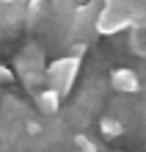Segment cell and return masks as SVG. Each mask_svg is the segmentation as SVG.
Masks as SVG:
<instances>
[{
    "mask_svg": "<svg viewBox=\"0 0 146 152\" xmlns=\"http://www.w3.org/2000/svg\"><path fill=\"white\" fill-rule=\"evenodd\" d=\"M0 3H14V0H0Z\"/></svg>",
    "mask_w": 146,
    "mask_h": 152,
    "instance_id": "9c48e42d",
    "label": "cell"
},
{
    "mask_svg": "<svg viewBox=\"0 0 146 152\" xmlns=\"http://www.w3.org/2000/svg\"><path fill=\"white\" fill-rule=\"evenodd\" d=\"M110 83L116 91H121V94H135V91H141V77L135 69H127V66H118L110 72Z\"/></svg>",
    "mask_w": 146,
    "mask_h": 152,
    "instance_id": "7a4b0ae2",
    "label": "cell"
},
{
    "mask_svg": "<svg viewBox=\"0 0 146 152\" xmlns=\"http://www.w3.org/2000/svg\"><path fill=\"white\" fill-rule=\"evenodd\" d=\"M36 108H39L44 116H52V113H58L61 108V94L55 91V88H44V91H36Z\"/></svg>",
    "mask_w": 146,
    "mask_h": 152,
    "instance_id": "3957f363",
    "label": "cell"
},
{
    "mask_svg": "<svg viewBox=\"0 0 146 152\" xmlns=\"http://www.w3.org/2000/svg\"><path fill=\"white\" fill-rule=\"evenodd\" d=\"M72 3H75V6H80V3H86V0H72Z\"/></svg>",
    "mask_w": 146,
    "mask_h": 152,
    "instance_id": "ba28073f",
    "label": "cell"
},
{
    "mask_svg": "<svg viewBox=\"0 0 146 152\" xmlns=\"http://www.w3.org/2000/svg\"><path fill=\"white\" fill-rule=\"evenodd\" d=\"M8 80H14V72H11V69H6L3 64H0V83H8Z\"/></svg>",
    "mask_w": 146,
    "mask_h": 152,
    "instance_id": "8992f818",
    "label": "cell"
},
{
    "mask_svg": "<svg viewBox=\"0 0 146 152\" xmlns=\"http://www.w3.org/2000/svg\"><path fill=\"white\" fill-rule=\"evenodd\" d=\"M28 133H31V136L41 133V124H39V122H28Z\"/></svg>",
    "mask_w": 146,
    "mask_h": 152,
    "instance_id": "52a82bcc",
    "label": "cell"
},
{
    "mask_svg": "<svg viewBox=\"0 0 146 152\" xmlns=\"http://www.w3.org/2000/svg\"><path fill=\"white\" fill-rule=\"evenodd\" d=\"M99 133L105 138H118L124 133V122H118L116 116H102L99 119Z\"/></svg>",
    "mask_w": 146,
    "mask_h": 152,
    "instance_id": "277c9868",
    "label": "cell"
},
{
    "mask_svg": "<svg viewBox=\"0 0 146 152\" xmlns=\"http://www.w3.org/2000/svg\"><path fill=\"white\" fill-rule=\"evenodd\" d=\"M80 61H83V58L69 56V58H58L55 64H50L47 66V83H50V88H55L61 97L66 94L69 88H72V83H75V75H77Z\"/></svg>",
    "mask_w": 146,
    "mask_h": 152,
    "instance_id": "6da1fadb",
    "label": "cell"
},
{
    "mask_svg": "<svg viewBox=\"0 0 146 152\" xmlns=\"http://www.w3.org/2000/svg\"><path fill=\"white\" fill-rule=\"evenodd\" d=\"M75 147L83 149V152H97L99 149V144H94V141H91L88 136H83V133H77V136H75Z\"/></svg>",
    "mask_w": 146,
    "mask_h": 152,
    "instance_id": "5b68a950",
    "label": "cell"
}]
</instances>
